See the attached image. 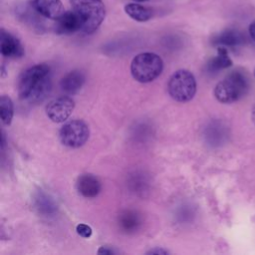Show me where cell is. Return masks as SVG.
<instances>
[{"mask_svg": "<svg viewBox=\"0 0 255 255\" xmlns=\"http://www.w3.org/2000/svg\"><path fill=\"white\" fill-rule=\"evenodd\" d=\"M231 65H232V61L228 56L226 48L224 46H219L217 48V56L212 58L209 61L207 67L209 71L217 72L222 69L229 68Z\"/></svg>", "mask_w": 255, "mask_h": 255, "instance_id": "cell-16", "label": "cell"}, {"mask_svg": "<svg viewBox=\"0 0 255 255\" xmlns=\"http://www.w3.org/2000/svg\"><path fill=\"white\" fill-rule=\"evenodd\" d=\"M254 75H255V72H254Z\"/></svg>", "mask_w": 255, "mask_h": 255, "instance_id": "cell-24", "label": "cell"}, {"mask_svg": "<svg viewBox=\"0 0 255 255\" xmlns=\"http://www.w3.org/2000/svg\"><path fill=\"white\" fill-rule=\"evenodd\" d=\"M30 6L41 16L57 20L64 12L61 0H30Z\"/></svg>", "mask_w": 255, "mask_h": 255, "instance_id": "cell-8", "label": "cell"}, {"mask_svg": "<svg viewBox=\"0 0 255 255\" xmlns=\"http://www.w3.org/2000/svg\"><path fill=\"white\" fill-rule=\"evenodd\" d=\"M163 68L161 58L150 52L136 55L130 64V73L133 79L139 83H148L156 79Z\"/></svg>", "mask_w": 255, "mask_h": 255, "instance_id": "cell-4", "label": "cell"}, {"mask_svg": "<svg viewBox=\"0 0 255 255\" xmlns=\"http://www.w3.org/2000/svg\"><path fill=\"white\" fill-rule=\"evenodd\" d=\"M117 253H119V251H117L116 249L110 246H101L100 249L98 250V254H101V255H112Z\"/></svg>", "mask_w": 255, "mask_h": 255, "instance_id": "cell-19", "label": "cell"}, {"mask_svg": "<svg viewBox=\"0 0 255 255\" xmlns=\"http://www.w3.org/2000/svg\"><path fill=\"white\" fill-rule=\"evenodd\" d=\"M14 109L12 100L8 96H2L0 99V117L5 125H10L13 119Z\"/></svg>", "mask_w": 255, "mask_h": 255, "instance_id": "cell-17", "label": "cell"}, {"mask_svg": "<svg viewBox=\"0 0 255 255\" xmlns=\"http://www.w3.org/2000/svg\"><path fill=\"white\" fill-rule=\"evenodd\" d=\"M251 119H252V122H253L254 125H255V106L253 107L252 112H251Z\"/></svg>", "mask_w": 255, "mask_h": 255, "instance_id": "cell-22", "label": "cell"}, {"mask_svg": "<svg viewBox=\"0 0 255 255\" xmlns=\"http://www.w3.org/2000/svg\"><path fill=\"white\" fill-rule=\"evenodd\" d=\"M124 9L128 16L137 22H146L152 17L151 9L137 3H128Z\"/></svg>", "mask_w": 255, "mask_h": 255, "instance_id": "cell-15", "label": "cell"}, {"mask_svg": "<svg viewBox=\"0 0 255 255\" xmlns=\"http://www.w3.org/2000/svg\"><path fill=\"white\" fill-rule=\"evenodd\" d=\"M72 9L78 13L82 22V31L86 34L95 32L106 17V7L102 0H70Z\"/></svg>", "mask_w": 255, "mask_h": 255, "instance_id": "cell-2", "label": "cell"}, {"mask_svg": "<svg viewBox=\"0 0 255 255\" xmlns=\"http://www.w3.org/2000/svg\"><path fill=\"white\" fill-rule=\"evenodd\" d=\"M0 51L7 58H20L24 55V48L20 41L3 29L0 36Z\"/></svg>", "mask_w": 255, "mask_h": 255, "instance_id": "cell-10", "label": "cell"}, {"mask_svg": "<svg viewBox=\"0 0 255 255\" xmlns=\"http://www.w3.org/2000/svg\"><path fill=\"white\" fill-rule=\"evenodd\" d=\"M56 21V32L59 34H72L83 28L80 16L73 9L65 11Z\"/></svg>", "mask_w": 255, "mask_h": 255, "instance_id": "cell-9", "label": "cell"}, {"mask_svg": "<svg viewBox=\"0 0 255 255\" xmlns=\"http://www.w3.org/2000/svg\"><path fill=\"white\" fill-rule=\"evenodd\" d=\"M75 109L72 98L62 96L50 101L46 106V115L54 123H64L68 120Z\"/></svg>", "mask_w": 255, "mask_h": 255, "instance_id": "cell-7", "label": "cell"}, {"mask_svg": "<svg viewBox=\"0 0 255 255\" xmlns=\"http://www.w3.org/2000/svg\"><path fill=\"white\" fill-rule=\"evenodd\" d=\"M76 231H77V233H78L80 236H82V237H84V238H89V237H91V235H92V233H93L92 228H91L89 225L84 224V223L78 224L77 227H76Z\"/></svg>", "mask_w": 255, "mask_h": 255, "instance_id": "cell-18", "label": "cell"}, {"mask_svg": "<svg viewBox=\"0 0 255 255\" xmlns=\"http://www.w3.org/2000/svg\"><path fill=\"white\" fill-rule=\"evenodd\" d=\"M120 228L126 233H131L140 226V217L133 210H124L119 216Z\"/></svg>", "mask_w": 255, "mask_h": 255, "instance_id": "cell-13", "label": "cell"}, {"mask_svg": "<svg viewBox=\"0 0 255 255\" xmlns=\"http://www.w3.org/2000/svg\"><path fill=\"white\" fill-rule=\"evenodd\" d=\"M248 90V79L243 72L233 71L220 81L215 89V98L223 104H230L238 101Z\"/></svg>", "mask_w": 255, "mask_h": 255, "instance_id": "cell-3", "label": "cell"}, {"mask_svg": "<svg viewBox=\"0 0 255 255\" xmlns=\"http://www.w3.org/2000/svg\"><path fill=\"white\" fill-rule=\"evenodd\" d=\"M85 75L78 70H74L66 74L60 81V87L68 95L78 93L85 83Z\"/></svg>", "mask_w": 255, "mask_h": 255, "instance_id": "cell-12", "label": "cell"}, {"mask_svg": "<svg viewBox=\"0 0 255 255\" xmlns=\"http://www.w3.org/2000/svg\"><path fill=\"white\" fill-rule=\"evenodd\" d=\"M146 254H168V251L167 250H164L162 248H153V249H150L149 251L146 252Z\"/></svg>", "mask_w": 255, "mask_h": 255, "instance_id": "cell-20", "label": "cell"}, {"mask_svg": "<svg viewBox=\"0 0 255 255\" xmlns=\"http://www.w3.org/2000/svg\"><path fill=\"white\" fill-rule=\"evenodd\" d=\"M133 1H135V2H146L148 0H133Z\"/></svg>", "mask_w": 255, "mask_h": 255, "instance_id": "cell-23", "label": "cell"}, {"mask_svg": "<svg viewBox=\"0 0 255 255\" xmlns=\"http://www.w3.org/2000/svg\"><path fill=\"white\" fill-rule=\"evenodd\" d=\"M167 91L169 96L177 102H188L196 93V81L193 74L187 70L174 72L168 80Z\"/></svg>", "mask_w": 255, "mask_h": 255, "instance_id": "cell-5", "label": "cell"}, {"mask_svg": "<svg viewBox=\"0 0 255 255\" xmlns=\"http://www.w3.org/2000/svg\"><path fill=\"white\" fill-rule=\"evenodd\" d=\"M89 136V126L83 120H73L64 124L59 132L61 142L64 145L72 148H77L84 145Z\"/></svg>", "mask_w": 255, "mask_h": 255, "instance_id": "cell-6", "label": "cell"}, {"mask_svg": "<svg viewBox=\"0 0 255 255\" xmlns=\"http://www.w3.org/2000/svg\"><path fill=\"white\" fill-rule=\"evenodd\" d=\"M50 67L45 64L27 69L19 79L18 93L22 100L32 104L43 102L51 92Z\"/></svg>", "mask_w": 255, "mask_h": 255, "instance_id": "cell-1", "label": "cell"}, {"mask_svg": "<svg viewBox=\"0 0 255 255\" xmlns=\"http://www.w3.org/2000/svg\"><path fill=\"white\" fill-rule=\"evenodd\" d=\"M77 189L80 194L87 198L96 197L102 188L99 178L93 174H82L77 179Z\"/></svg>", "mask_w": 255, "mask_h": 255, "instance_id": "cell-11", "label": "cell"}, {"mask_svg": "<svg viewBox=\"0 0 255 255\" xmlns=\"http://www.w3.org/2000/svg\"><path fill=\"white\" fill-rule=\"evenodd\" d=\"M243 41H244L243 35L239 31L234 30V29H228V30L221 32L213 40V42L216 45L224 46V47L238 46V45L242 44Z\"/></svg>", "mask_w": 255, "mask_h": 255, "instance_id": "cell-14", "label": "cell"}, {"mask_svg": "<svg viewBox=\"0 0 255 255\" xmlns=\"http://www.w3.org/2000/svg\"><path fill=\"white\" fill-rule=\"evenodd\" d=\"M249 34L251 38L255 41V21L249 25Z\"/></svg>", "mask_w": 255, "mask_h": 255, "instance_id": "cell-21", "label": "cell"}]
</instances>
